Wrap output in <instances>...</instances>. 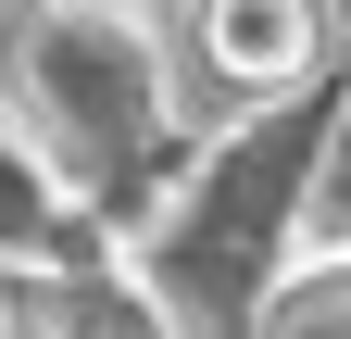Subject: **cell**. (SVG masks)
<instances>
[{
    "label": "cell",
    "instance_id": "3957f363",
    "mask_svg": "<svg viewBox=\"0 0 351 339\" xmlns=\"http://www.w3.org/2000/svg\"><path fill=\"white\" fill-rule=\"evenodd\" d=\"M0 339H189L138 264H113L101 226H63L51 251H0Z\"/></svg>",
    "mask_w": 351,
    "mask_h": 339
},
{
    "label": "cell",
    "instance_id": "52a82bcc",
    "mask_svg": "<svg viewBox=\"0 0 351 339\" xmlns=\"http://www.w3.org/2000/svg\"><path fill=\"white\" fill-rule=\"evenodd\" d=\"M75 13H113V25H151L163 0H75Z\"/></svg>",
    "mask_w": 351,
    "mask_h": 339
},
{
    "label": "cell",
    "instance_id": "277c9868",
    "mask_svg": "<svg viewBox=\"0 0 351 339\" xmlns=\"http://www.w3.org/2000/svg\"><path fill=\"white\" fill-rule=\"evenodd\" d=\"M189 51L239 113L326 89V0H189Z\"/></svg>",
    "mask_w": 351,
    "mask_h": 339
},
{
    "label": "cell",
    "instance_id": "6da1fadb",
    "mask_svg": "<svg viewBox=\"0 0 351 339\" xmlns=\"http://www.w3.org/2000/svg\"><path fill=\"white\" fill-rule=\"evenodd\" d=\"M0 126L25 139V163L63 189L75 226H151L163 189L189 176L176 139V89L151 25L75 13V0H13L0 13Z\"/></svg>",
    "mask_w": 351,
    "mask_h": 339
},
{
    "label": "cell",
    "instance_id": "7a4b0ae2",
    "mask_svg": "<svg viewBox=\"0 0 351 339\" xmlns=\"http://www.w3.org/2000/svg\"><path fill=\"white\" fill-rule=\"evenodd\" d=\"M339 139V75L301 101L239 113V139H213L189 176L163 189V214L138 226V277L163 289V314L189 339H251V302L276 289L289 239L314 226V176Z\"/></svg>",
    "mask_w": 351,
    "mask_h": 339
},
{
    "label": "cell",
    "instance_id": "8992f818",
    "mask_svg": "<svg viewBox=\"0 0 351 339\" xmlns=\"http://www.w3.org/2000/svg\"><path fill=\"white\" fill-rule=\"evenodd\" d=\"M314 239L351 251V101H339V139H326V176H314Z\"/></svg>",
    "mask_w": 351,
    "mask_h": 339
},
{
    "label": "cell",
    "instance_id": "5b68a950",
    "mask_svg": "<svg viewBox=\"0 0 351 339\" xmlns=\"http://www.w3.org/2000/svg\"><path fill=\"white\" fill-rule=\"evenodd\" d=\"M251 339H351V251H289L276 289L251 302Z\"/></svg>",
    "mask_w": 351,
    "mask_h": 339
}]
</instances>
